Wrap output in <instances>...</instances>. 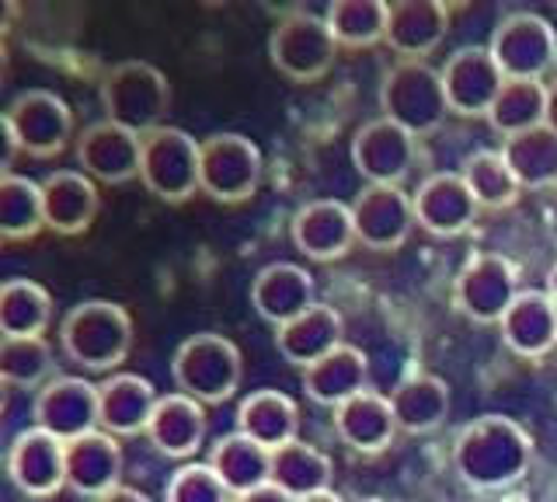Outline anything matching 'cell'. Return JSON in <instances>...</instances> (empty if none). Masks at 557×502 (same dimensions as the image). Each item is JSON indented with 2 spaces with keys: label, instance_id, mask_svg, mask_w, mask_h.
Instances as JSON below:
<instances>
[{
  "label": "cell",
  "instance_id": "obj_27",
  "mask_svg": "<svg viewBox=\"0 0 557 502\" xmlns=\"http://www.w3.org/2000/svg\"><path fill=\"white\" fill-rule=\"evenodd\" d=\"M342 335H345V321L338 310L327 304H313L283 328H275V345L286 363L307 370L310 363H318L331 350H338Z\"/></svg>",
  "mask_w": 557,
  "mask_h": 502
},
{
  "label": "cell",
  "instance_id": "obj_9",
  "mask_svg": "<svg viewBox=\"0 0 557 502\" xmlns=\"http://www.w3.org/2000/svg\"><path fill=\"white\" fill-rule=\"evenodd\" d=\"M519 297V272L505 255H470L453 280V307L478 325H498Z\"/></svg>",
  "mask_w": 557,
  "mask_h": 502
},
{
  "label": "cell",
  "instance_id": "obj_41",
  "mask_svg": "<svg viewBox=\"0 0 557 502\" xmlns=\"http://www.w3.org/2000/svg\"><path fill=\"white\" fill-rule=\"evenodd\" d=\"M168 502H231V492L209 464H185L168 481Z\"/></svg>",
  "mask_w": 557,
  "mask_h": 502
},
{
  "label": "cell",
  "instance_id": "obj_7",
  "mask_svg": "<svg viewBox=\"0 0 557 502\" xmlns=\"http://www.w3.org/2000/svg\"><path fill=\"white\" fill-rule=\"evenodd\" d=\"M261 185V150L244 133L199 140V193L216 203H248Z\"/></svg>",
  "mask_w": 557,
  "mask_h": 502
},
{
  "label": "cell",
  "instance_id": "obj_32",
  "mask_svg": "<svg viewBox=\"0 0 557 502\" xmlns=\"http://www.w3.org/2000/svg\"><path fill=\"white\" fill-rule=\"evenodd\" d=\"M209 467L213 475L223 481V489L231 495H244L258 489V485H269L272 475V450L258 446L255 440L240 437V432H226L209 450Z\"/></svg>",
  "mask_w": 557,
  "mask_h": 502
},
{
  "label": "cell",
  "instance_id": "obj_43",
  "mask_svg": "<svg viewBox=\"0 0 557 502\" xmlns=\"http://www.w3.org/2000/svg\"><path fill=\"white\" fill-rule=\"evenodd\" d=\"M234 502H296L293 495H286L283 489H275V485H258V489L244 492V495H234Z\"/></svg>",
  "mask_w": 557,
  "mask_h": 502
},
{
  "label": "cell",
  "instance_id": "obj_46",
  "mask_svg": "<svg viewBox=\"0 0 557 502\" xmlns=\"http://www.w3.org/2000/svg\"><path fill=\"white\" fill-rule=\"evenodd\" d=\"M544 126L557 133V81L547 84V112H544Z\"/></svg>",
  "mask_w": 557,
  "mask_h": 502
},
{
  "label": "cell",
  "instance_id": "obj_4",
  "mask_svg": "<svg viewBox=\"0 0 557 502\" xmlns=\"http://www.w3.org/2000/svg\"><path fill=\"white\" fill-rule=\"evenodd\" d=\"M104 119L136 136L161 130V119L171 109V84L147 60H122L101 77Z\"/></svg>",
  "mask_w": 557,
  "mask_h": 502
},
{
  "label": "cell",
  "instance_id": "obj_50",
  "mask_svg": "<svg viewBox=\"0 0 557 502\" xmlns=\"http://www.w3.org/2000/svg\"><path fill=\"white\" fill-rule=\"evenodd\" d=\"M4 402H8V384L0 380V408H4Z\"/></svg>",
  "mask_w": 557,
  "mask_h": 502
},
{
  "label": "cell",
  "instance_id": "obj_24",
  "mask_svg": "<svg viewBox=\"0 0 557 502\" xmlns=\"http://www.w3.org/2000/svg\"><path fill=\"white\" fill-rule=\"evenodd\" d=\"M313 304H318L313 301V276L304 266L272 262L251 283V307L258 310L261 321H269L275 328H283Z\"/></svg>",
  "mask_w": 557,
  "mask_h": 502
},
{
  "label": "cell",
  "instance_id": "obj_23",
  "mask_svg": "<svg viewBox=\"0 0 557 502\" xmlns=\"http://www.w3.org/2000/svg\"><path fill=\"white\" fill-rule=\"evenodd\" d=\"M157 391L139 374H112L98 384V429L109 437H139L150 426Z\"/></svg>",
  "mask_w": 557,
  "mask_h": 502
},
{
  "label": "cell",
  "instance_id": "obj_18",
  "mask_svg": "<svg viewBox=\"0 0 557 502\" xmlns=\"http://www.w3.org/2000/svg\"><path fill=\"white\" fill-rule=\"evenodd\" d=\"M289 237L296 252H304L313 262H335L356 245L352 210L338 199H313L293 213Z\"/></svg>",
  "mask_w": 557,
  "mask_h": 502
},
{
  "label": "cell",
  "instance_id": "obj_8",
  "mask_svg": "<svg viewBox=\"0 0 557 502\" xmlns=\"http://www.w3.org/2000/svg\"><path fill=\"white\" fill-rule=\"evenodd\" d=\"M335 53L338 42L331 36L327 22L307 11H289L286 19L275 22L269 36L272 66L296 84L321 81L331 71V63H335Z\"/></svg>",
  "mask_w": 557,
  "mask_h": 502
},
{
  "label": "cell",
  "instance_id": "obj_19",
  "mask_svg": "<svg viewBox=\"0 0 557 502\" xmlns=\"http://www.w3.org/2000/svg\"><path fill=\"white\" fill-rule=\"evenodd\" d=\"M8 475L28 499H52L66 485L63 443L42 429H25L8 450Z\"/></svg>",
  "mask_w": 557,
  "mask_h": 502
},
{
  "label": "cell",
  "instance_id": "obj_1",
  "mask_svg": "<svg viewBox=\"0 0 557 502\" xmlns=\"http://www.w3.org/2000/svg\"><path fill=\"white\" fill-rule=\"evenodd\" d=\"M533 464V440L516 419L481 415L467 423L453 440V467L457 475L481 492H498L522 481Z\"/></svg>",
  "mask_w": 557,
  "mask_h": 502
},
{
  "label": "cell",
  "instance_id": "obj_28",
  "mask_svg": "<svg viewBox=\"0 0 557 502\" xmlns=\"http://www.w3.org/2000/svg\"><path fill=\"white\" fill-rule=\"evenodd\" d=\"M391 412L397 429L414 432V437L440 429L449 415V384L429 370H411L391 391Z\"/></svg>",
  "mask_w": 557,
  "mask_h": 502
},
{
  "label": "cell",
  "instance_id": "obj_30",
  "mask_svg": "<svg viewBox=\"0 0 557 502\" xmlns=\"http://www.w3.org/2000/svg\"><path fill=\"white\" fill-rule=\"evenodd\" d=\"M237 432L265 450H278L300 432V408L283 391H255L237 405Z\"/></svg>",
  "mask_w": 557,
  "mask_h": 502
},
{
  "label": "cell",
  "instance_id": "obj_51",
  "mask_svg": "<svg viewBox=\"0 0 557 502\" xmlns=\"http://www.w3.org/2000/svg\"><path fill=\"white\" fill-rule=\"evenodd\" d=\"M362 502H380V499H362Z\"/></svg>",
  "mask_w": 557,
  "mask_h": 502
},
{
  "label": "cell",
  "instance_id": "obj_52",
  "mask_svg": "<svg viewBox=\"0 0 557 502\" xmlns=\"http://www.w3.org/2000/svg\"><path fill=\"white\" fill-rule=\"evenodd\" d=\"M554 356H557V339H554Z\"/></svg>",
  "mask_w": 557,
  "mask_h": 502
},
{
  "label": "cell",
  "instance_id": "obj_48",
  "mask_svg": "<svg viewBox=\"0 0 557 502\" xmlns=\"http://www.w3.org/2000/svg\"><path fill=\"white\" fill-rule=\"evenodd\" d=\"M296 502H342L335 492H318V495H307V499H296Z\"/></svg>",
  "mask_w": 557,
  "mask_h": 502
},
{
  "label": "cell",
  "instance_id": "obj_31",
  "mask_svg": "<svg viewBox=\"0 0 557 502\" xmlns=\"http://www.w3.org/2000/svg\"><path fill=\"white\" fill-rule=\"evenodd\" d=\"M335 432L345 446L359 450V454H376V450L391 446L397 432L391 397H383L370 388L348 397L345 405L335 408Z\"/></svg>",
  "mask_w": 557,
  "mask_h": 502
},
{
  "label": "cell",
  "instance_id": "obj_11",
  "mask_svg": "<svg viewBox=\"0 0 557 502\" xmlns=\"http://www.w3.org/2000/svg\"><path fill=\"white\" fill-rule=\"evenodd\" d=\"M8 123L14 130V144L35 161H49L63 154L74 140V112L52 91H22L8 109Z\"/></svg>",
  "mask_w": 557,
  "mask_h": 502
},
{
  "label": "cell",
  "instance_id": "obj_44",
  "mask_svg": "<svg viewBox=\"0 0 557 502\" xmlns=\"http://www.w3.org/2000/svg\"><path fill=\"white\" fill-rule=\"evenodd\" d=\"M95 502H153L150 495H144L139 489H129V485H115L112 492H104L101 499H95Z\"/></svg>",
  "mask_w": 557,
  "mask_h": 502
},
{
  "label": "cell",
  "instance_id": "obj_21",
  "mask_svg": "<svg viewBox=\"0 0 557 502\" xmlns=\"http://www.w3.org/2000/svg\"><path fill=\"white\" fill-rule=\"evenodd\" d=\"M449 28V8L443 0H397L387 4V42L397 57L422 60L440 49Z\"/></svg>",
  "mask_w": 557,
  "mask_h": 502
},
{
  "label": "cell",
  "instance_id": "obj_36",
  "mask_svg": "<svg viewBox=\"0 0 557 502\" xmlns=\"http://www.w3.org/2000/svg\"><path fill=\"white\" fill-rule=\"evenodd\" d=\"M460 179L481 210H509L522 193L512 168L502 158V150H474L460 164Z\"/></svg>",
  "mask_w": 557,
  "mask_h": 502
},
{
  "label": "cell",
  "instance_id": "obj_22",
  "mask_svg": "<svg viewBox=\"0 0 557 502\" xmlns=\"http://www.w3.org/2000/svg\"><path fill=\"white\" fill-rule=\"evenodd\" d=\"M42 223L52 234L77 237L98 217V185L84 171H52L39 185Z\"/></svg>",
  "mask_w": 557,
  "mask_h": 502
},
{
  "label": "cell",
  "instance_id": "obj_33",
  "mask_svg": "<svg viewBox=\"0 0 557 502\" xmlns=\"http://www.w3.org/2000/svg\"><path fill=\"white\" fill-rule=\"evenodd\" d=\"M331 478H335V464H331V457L318 446H310L304 440H293L286 446L272 450L269 481L293 499L331 492Z\"/></svg>",
  "mask_w": 557,
  "mask_h": 502
},
{
  "label": "cell",
  "instance_id": "obj_34",
  "mask_svg": "<svg viewBox=\"0 0 557 502\" xmlns=\"http://www.w3.org/2000/svg\"><path fill=\"white\" fill-rule=\"evenodd\" d=\"M502 158L512 168L519 188H550L557 185V133L536 126L527 133L505 136Z\"/></svg>",
  "mask_w": 557,
  "mask_h": 502
},
{
  "label": "cell",
  "instance_id": "obj_12",
  "mask_svg": "<svg viewBox=\"0 0 557 502\" xmlns=\"http://www.w3.org/2000/svg\"><path fill=\"white\" fill-rule=\"evenodd\" d=\"M35 429L49 432L60 443L98 429V388L84 377H52L32 402Z\"/></svg>",
  "mask_w": 557,
  "mask_h": 502
},
{
  "label": "cell",
  "instance_id": "obj_5",
  "mask_svg": "<svg viewBox=\"0 0 557 502\" xmlns=\"http://www.w3.org/2000/svg\"><path fill=\"white\" fill-rule=\"evenodd\" d=\"M380 109L400 130L418 136L435 133L449 115V101L443 91V74L432 71L425 60L394 63L380 84Z\"/></svg>",
  "mask_w": 557,
  "mask_h": 502
},
{
  "label": "cell",
  "instance_id": "obj_6",
  "mask_svg": "<svg viewBox=\"0 0 557 502\" xmlns=\"http://www.w3.org/2000/svg\"><path fill=\"white\" fill-rule=\"evenodd\" d=\"M139 182L164 203L191 199L199 193V140L174 126L139 136Z\"/></svg>",
  "mask_w": 557,
  "mask_h": 502
},
{
  "label": "cell",
  "instance_id": "obj_38",
  "mask_svg": "<svg viewBox=\"0 0 557 502\" xmlns=\"http://www.w3.org/2000/svg\"><path fill=\"white\" fill-rule=\"evenodd\" d=\"M324 22L338 46L370 49L387 36V4L383 0H335Z\"/></svg>",
  "mask_w": 557,
  "mask_h": 502
},
{
  "label": "cell",
  "instance_id": "obj_42",
  "mask_svg": "<svg viewBox=\"0 0 557 502\" xmlns=\"http://www.w3.org/2000/svg\"><path fill=\"white\" fill-rule=\"evenodd\" d=\"M17 154H22V150H17V144H14V130L8 123V112H0V179L11 175Z\"/></svg>",
  "mask_w": 557,
  "mask_h": 502
},
{
  "label": "cell",
  "instance_id": "obj_39",
  "mask_svg": "<svg viewBox=\"0 0 557 502\" xmlns=\"http://www.w3.org/2000/svg\"><path fill=\"white\" fill-rule=\"evenodd\" d=\"M46 228L42 223V193L25 175L0 179V241H28Z\"/></svg>",
  "mask_w": 557,
  "mask_h": 502
},
{
  "label": "cell",
  "instance_id": "obj_47",
  "mask_svg": "<svg viewBox=\"0 0 557 502\" xmlns=\"http://www.w3.org/2000/svg\"><path fill=\"white\" fill-rule=\"evenodd\" d=\"M544 293H547V297L557 304V262H554V266H550V272H547V290H544Z\"/></svg>",
  "mask_w": 557,
  "mask_h": 502
},
{
  "label": "cell",
  "instance_id": "obj_20",
  "mask_svg": "<svg viewBox=\"0 0 557 502\" xmlns=\"http://www.w3.org/2000/svg\"><path fill=\"white\" fill-rule=\"evenodd\" d=\"M63 467H66V489L84 499H101L112 492L122 475V446L109 432H87L63 443Z\"/></svg>",
  "mask_w": 557,
  "mask_h": 502
},
{
  "label": "cell",
  "instance_id": "obj_35",
  "mask_svg": "<svg viewBox=\"0 0 557 502\" xmlns=\"http://www.w3.org/2000/svg\"><path fill=\"white\" fill-rule=\"evenodd\" d=\"M52 318V297L32 280L0 283V335L8 339H39Z\"/></svg>",
  "mask_w": 557,
  "mask_h": 502
},
{
  "label": "cell",
  "instance_id": "obj_13",
  "mask_svg": "<svg viewBox=\"0 0 557 502\" xmlns=\"http://www.w3.org/2000/svg\"><path fill=\"white\" fill-rule=\"evenodd\" d=\"M348 210H352L356 241L366 248L394 252L411 237L414 210L411 196L400 185H366Z\"/></svg>",
  "mask_w": 557,
  "mask_h": 502
},
{
  "label": "cell",
  "instance_id": "obj_3",
  "mask_svg": "<svg viewBox=\"0 0 557 502\" xmlns=\"http://www.w3.org/2000/svg\"><path fill=\"white\" fill-rule=\"evenodd\" d=\"M240 350L216 332H199L188 335L171 356V380L178 394L191 397V402L206 405H223L231 402L240 388Z\"/></svg>",
  "mask_w": 557,
  "mask_h": 502
},
{
  "label": "cell",
  "instance_id": "obj_10",
  "mask_svg": "<svg viewBox=\"0 0 557 502\" xmlns=\"http://www.w3.org/2000/svg\"><path fill=\"white\" fill-rule=\"evenodd\" d=\"M487 53L495 57L505 81H540L557 60V36L547 19L533 11H516L495 28Z\"/></svg>",
  "mask_w": 557,
  "mask_h": 502
},
{
  "label": "cell",
  "instance_id": "obj_29",
  "mask_svg": "<svg viewBox=\"0 0 557 502\" xmlns=\"http://www.w3.org/2000/svg\"><path fill=\"white\" fill-rule=\"evenodd\" d=\"M366 377H370L366 353L342 342L338 350H331L327 356H321L304 370V391L310 402H318L324 408H338L348 397L366 391Z\"/></svg>",
  "mask_w": 557,
  "mask_h": 502
},
{
  "label": "cell",
  "instance_id": "obj_16",
  "mask_svg": "<svg viewBox=\"0 0 557 502\" xmlns=\"http://www.w3.org/2000/svg\"><path fill=\"white\" fill-rule=\"evenodd\" d=\"M414 223L435 237H460L474 228L481 206L463 185L460 171H435L411 196Z\"/></svg>",
  "mask_w": 557,
  "mask_h": 502
},
{
  "label": "cell",
  "instance_id": "obj_49",
  "mask_svg": "<svg viewBox=\"0 0 557 502\" xmlns=\"http://www.w3.org/2000/svg\"><path fill=\"white\" fill-rule=\"evenodd\" d=\"M4 77H8V46L0 39V84H4Z\"/></svg>",
  "mask_w": 557,
  "mask_h": 502
},
{
  "label": "cell",
  "instance_id": "obj_40",
  "mask_svg": "<svg viewBox=\"0 0 557 502\" xmlns=\"http://www.w3.org/2000/svg\"><path fill=\"white\" fill-rule=\"evenodd\" d=\"M57 359H52L49 342L39 339H8L0 335V380L8 388H42V380L52 377Z\"/></svg>",
  "mask_w": 557,
  "mask_h": 502
},
{
  "label": "cell",
  "instance_id": "obj_15",
  "mask_svg": "<svg viewBox=\"0 0 557 502\" xmlns=\"http://www.w3.org/2000/svg\"><path fill=\"white\" fill-rule=\"evenodd\" d=\"M443 91L449 101V112L478 119L487 115L492 101L498 98L505 74L498 71L495 57L487 53V46H463L457 49L443 66Z\"/></svg>",
  "mask_w": 557,
  "mask_h": 502
},
{
  "label": "cell",
  "instance_id": "obj_45",
  "mask_svg": "<svg viewBox=\"0 0 557 502\" xmlns=\"http://www.w3.org/2000/svg\"><path fill=\"white\" fill-rule=\"evenodd\" d=\"M14 22H17V4L14 0H0V39L14 28Z\"/></svg>",
  "mask_w": 557,
  "mask_h": 502
},
{
  "label": "cell",
  "instance_id": "obj_14",
  "mask_svg": "<svg viewBox=\"0 0 557 502\" xmlns=\"http://www.w3.org/2000/svg\"><path fill=\"white\" fill-rule=\"evenodd\" d=\"M418 144L391 119H373L352 136V164L370 185H400L414 168Z\"/></svg>",
  "mask_w": 557,
  "mask_h": 502
},
{
  "label": "cell",
  "instance_id": "obj_2",
  "mask_svg": "<svg viewBox=\"0 0 557 502\" xmlns=\"http://www.w3.org/2000/svg\"><path fill=\"white\" fill-rule=\"evenodd\" d=\"M60 345L70 363L109 374L133 350V318L115 301H84L60 325Z\"/></svg>",
  "mask_w": 557,
  "mask_h": 502
},
{
  "label": "cell",
  "instance_id": "obj_26",
  "mask_svg": "<svg viewBox=\"0 0 557 502\" xmlns=\"http://www.w3.org/2000/svg\"><path fill=\"white\" fill-rule=\"evenodd\" d=\"M147 440L153 443L157 454H164L171 461L191 457L206 443V408L178 391L157 397V408L147 426Z\"/></svg>",
  "mask_w": 557,
  "mask_h": 502
},
{
  "label": "cell",
  "instance_id": "obj_25",
  "mask_svg": "<svg viewBox=\"0 0 557 502\" xmlns=\"http://www.w3.org/2000/svg\"><path fill=\"white\" fill-rule=\"evenodd\" d=\"M502 325V339L505 345L522 356V359H540L554 353V339H557V304L547 297L544 290H519V297L512 307L505 310Z\"/></svg>",
  "mask_w": 557,
  "mask_h": 502
},
{
  "label": "cell",
  "instance_id": "obj_37",
  "mask_svg": "<svg viewBox=\"0 0 557 502\" xmlns=\"http://www.w3.org/2000/svg\"><path fill=\"white\" fill-rule=\"evenodd\" d=\"M547 112V84L540 81H505L498 98L487 109V123L502 136H516L544 126Z\"/></svg>",
  "mask_w": 557,
  "mask_h": 502
},
{
  "label": "cell",
  "instance_id": "obj_17",
  "mask_svg": "<svg viewBox=\"0 0 557 502\" xmlns=\"http://www.w3.org/2000/svg\"><path fill=\"white\" fill-rule=\"evenodd\" d=\"M77 164L95 185H126L139 179V136L115 123H91L77 136Z\"/></svg>",
  "mask_w": 557,
  "mask_h": 502
}]
</instances>
